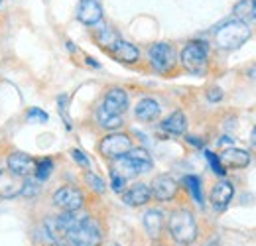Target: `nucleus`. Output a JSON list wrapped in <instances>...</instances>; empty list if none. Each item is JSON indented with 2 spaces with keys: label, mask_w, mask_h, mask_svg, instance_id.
<instances>
[{
  "label": "nucleus",
  "mask_w": 256,
  "mask_h": 246,
  "mask_svg": "<svg viewBox=\"0 0 256 246\" xmlns=\"http://www.w3.org/2000/svg\"><path fill=\"white\" fill-rule=\"evenodd\" d=\"M205 158H207V162H209V166H211V170L217 174V176H224V170L223 166H221V162H219V156L213 154V152H209V150H205Z\"/></svg>",
  "instance_id": "nucleus-28"
},
{
  "label": "nucleus",
  "mask_w": 256,
  "mask_h": 246,
  "mask_svg": "<svg viewBox=\"0 0 256 246\" xmlns=\"http://www.w3.org/2000/svg\"><path fill=\"white\" fill-rule=\"evenodd\" d=\"M54 172V160L52 158H44L40 162H36V170H34V176L40 184H44Z\"/></svg>",
  "instance_id": "nucleus-23"
},
{
  "label": "nucleus",
  "mask_w": 256,
  "mask_h": 246,
  "mask_svg": "<svg viewBox=\"0 0 256 246\" xmlns=\"http://www.w3.org/2000/svg\"><path fill=\"white\" fill-rule=\"evenodd\" d=\"M96 120H98V126H102L104 130H116V128L122 126V116L108 114V112H104L102 108L96 110Z\"/></svg>",
  "instance_id": "nucleus-22"
},
{
  "label": "nucleus",
  "mask_w": 256,
  "mask_h": 246,
  "mask_svg": "<svg viewBox=\"0 0 256 246\" xmlns=\"http://www.w3.org/2000/svg\"><path fill=\"white\" fill-rule=\"evenodd\" d=\"M184 185L188 187V191L192 193L193 201L197 205H203V193H201V180L197 176H186L184 178Z\"/></svg>",
  "instance_id": "nucleus-24"
},
{
  "label": "nucleus",
  "mask_w": 256,
  "mask_h": 246,
  "mask_svg": "<svg viewBox=\"0 0 256 246\" xmlns=\"http://www.w3.org/2000/svg\"><path fill=\"white\" fill-rule=\"evenodd\" d=\"M54 205L62 211H79L85 203V195L81 189L77 187H71V185H65V187H60L56 193H54Z\"/></svg>",
  "instance_id": "nucleus-7"
},
{
  "label": "nucleus",
  "mask_w": 256,
  "mask_h": 246,
  "mask_svg": "<svg viewBox=\"0 0 256 246\" xmlns=\"http://www.w3.org/2000/svg\"><path fill=\"white\" fill-rule=\"evenodd\" d=\"M126 158L132 162V166H134V170L138 172V176H140V174H148V172L154 168L152 158H150V154H148L144 148H132L126 154Z\"/></svg>",
  "instance_id": "nucleus-20"
},
{
  "label": "nucleus",
  "mask_w": 256,
  "mask_h": 246,
  "mask_svg": "<svg viewBox=\"0 0 256 246\" xmlns=\"http://www.w3.org/2000/svg\"><path fill=\"white\" fill-rule=\"evenodd\" d=\"M186 140H188L190 144H193V146H199V148H203V140L195 138V136H192V134H188V136H186Z\"/></svg>",
  "instance_id": "nucleus-33"
},
{
  "label": "nucleus",
  "mask_w": 256,
  "mask_h": 246,
  "mask_svg": "<svg viewBox=\"0 0 256 246\" xmlns=\"http://www.w3.org/2000/svg\"><path fill=\"white\" fill-rule=\"evenodd\" d=\"M180 62L184 65L186 71H190L192 75H205L209 69V48L205 42L193 40L190 42L182 54H180Z\"/></svg>",
  "instance_id": "nucleus-4"
},
{
  "label": "nucleus",
  "mask_w": 256,
  "mask_h": 246,
  "mask_svg": "<svg viewBox=\"0 0 256 246\" xmlns=\"http://www.w3.org/2000/svg\"><path fill=\"white\" fill-rule=\"evenodd\" d=\"M42 193V184L36 178H26V182L22 184V195L26 199H34Z\"/></svg>",
  "instance_id": "nucleus-26"
},
{
  "label": "nucleus",
  "mask_w": 256,
  "mask_h": 246,
  "mask_svg": "<svg viewBox=\"0 0 256 246\" xmlns=\"http://www.w3.org/2000/svg\"><path fill=\"white\" fill-rule=\"evenodd\" d=\"M234 20H240L244 24L256 22V0H238L232 8Z\"/></svg>",
  "instance_id": "nucleus-21"
},
{
  "label": "nucleus",
  "mask_w": 256,
  "mask_h": 246,
  "mask_svg": "<svg viewBox=\"0 0 256 246\" xmlns=\"http://www.w3.org/2000/svg\"><path fill=\"white\" fill-rule=\"evenodd\" d=\"M77 20L85 26H96L102 20V6L98 0H81L77 6Z\"/></svg>",
  "instance_id": "nucleus-11"
},
{
  "label": "nucleus",
  "mask_w": 256,
  "mask_h": 246,
  "mask_svg": "<svg viewBox=\"0 0 256 246\" xmlns=\"http://www.w3.org/2000/svg\"><path fill=\"white\" fill-rule=\"evenodd\" d=\"M98 108H102V110H104V112H108V114L122 116V112H126V110H128V94H126V91H124V89H118V87L108 89Z\"/></svg>",
  "instance_id": "nucleus-10"
},
{
  "label": "nucleus",
  "mask_w": 256,
  "mask_h": 246,
  "mask_svg": "<svg viewBox=\"0 0 256 246\" xmlns=\"http://www.w3.org/2000/svg\"><path fill=\"white\" fill-rule=\"evenodd\" d=\"M150 191H152V199L162 201V203H168V201H174L178 197L180 184L170 174H162V176L154 178V182L150 185Z\"/></svg>",
  "instance_id": "nucleus-8"
},
{
  "label": "nucleus",
  "mask_w": 256,
  "mask_h": 246,
  "mask_svg": "<svg viewBox=\"0 0 256 246\" xmlns=\"http://www.w3.org/2000/svg\"><path fill=\"white\" fill-rule=\"evenodd\" d=\"M252 144H254V146H256V128H254V130H252Z\"/></svg>",
  "instance_id": "nucleus-35"
},
{
  "label": "nucleus",
  "mask_w": 256,
  "mask_h": 246,
  "mask_svg": "<svg viewBox=\"0 0 256 246\" xmlns=\"http://www.w3.org/2000/svg\"><path fill=\"white\" fill-rule=\"evenodd\" d=\"M132 138L126 132H110L106 134L100 142H98V152L106 160H118L122 156H126L132 150Z\"/></svg>",
  "instance_id": "nucleus-5"
},
{
  "label": "nucleus",
  "mask_w": 256,
  "mask_h": 246,
  "mask_svg": "<svg viewBox=\"0 0 256 246\" xmlns=\"http://www.w3.org/2000/svg\"><path fill=\"white\" fill-rule=\"evenodd\" d=\"M85 62L89 63V65H93V67H98V63H96V62H93V60H91V58H87V60H85Z\"/></svg>",
  "instance_id": "nucleus-34"
},
{
  "label": "nucleus",
  "mask_w": 256,
  "mask_h": 246,
  "mask_svg": "<svg viewBox=\"0 0 256 246\" xmlns=\"http://www.w3.org/2000/svg\"><path fill=\"white\" fill-rule=\"evenodd\" d=\"M250 36H252V32H250L248 24H244L240 20H228L215 30V44L221 50L232 52V50H238L240 46H244Z\"/></svg>",
  "instance_id": "nucleus-2"
},
{
  "label": "nucleus",
  "mask_w": 256,
  "mask_h": 246,
  "mask_svg": "<svg viewBox=\"0 0 256 246\" xmlns=\"http://www.w3.org/2000/svg\"><path fill=\"white\" fill-rule=\"evenodd\" d=\"M22 180L10 174L6 168L0 170V197L2 199H16L22 195Z\"/></svg>",
  "instance_id": "nucleus-14"
},
{
  "label": "nucleus",
  "mask_w": 256,
  "mask_h": 246,
  "mask_svg": "<svg viewBox=\"0 0 256 246\" xmlns=\"http://www.w3.org/2000/svg\"><path fill=\"white\" fill-rule=\"evenodd\" d=\"M6 170L20 180L32 178L34 170H36V160L24 152H12L6 158Z\"/></svg>",
  "instance_id": "nucleus-9"
},
{
  "label": "nucleus",
  "mask_w": 256,
  "mask_h": 246,
  "mask_svg": "<svg viewBox=\"0 0 256 246\" xmlns=\"http://www.w3.org/2000/svg\"><path fill=\"white\" fill-rule=\"evenodd\" d=\"M142 222H144L146 232H148L152 238H158L162 234V230H164V224H166L164 211H162V209H148V211L144 213Z\"/></svg>",
  "instance_id": "nucleus-18"
},
{
  "label": "nucleus",
  "mask_w": 256,
  "mask_h": 246,
  "mask_svg": "<svg viewBox=\"0 0 256 246\" xmlns=\"http://www.w3.org/2000/svg\"><path fill=\"white\" fill-rule=\"evenodd\" d=\"M232 195H234V187L230 182H219V184L213 185V189H211V195H209V201H211V205L217 209V211H223L224 207L230 203V199H232Z\"/></svg>",
  "instance_id": "nucleus-16"
},
{
  "label": "nucleus",
  "mask_w": 256,
  "mask_h": 246,
  "mask_svg": "<svg viewBox=\"0 0 256 246\" xmlns=\"http://www.w3.org/2000/svg\"><path fill=\"white\" fill-rule=\"evenodd\" d=\"M162 130L168 132V134H176V136L186 134V130H188V116L182 110L172 112L166 120H162Z\"/></svg>",
  "instance_id": "nucleus-19"
},
{
  "label": "nucleus",
  "mask_w": 256,
  "mask_h": 246,
  "mask_svg": "<svg viewBox=\"0 0 256 246\" xmlns=\"http://www.w3.org/2000/svg\"><path fill=\"white\" fill-rule=\"evenodd\" d=\"M160 112H162L160 102H158L156 98H150V96L140 98L138 104H136V108H134L136 118L142 120V122H152V120H156V118L160 116Z\"/></svg>",
  "instance_id": "nucleus-17"
},
{
  "label": "nucleus",
  "mask_w": 256,
  "mask_h": 246,
  "mask_svg": "<svg viewBox=\"0 0 256 246\" xmlns=\"http://www.w3.org/2000/svg\"><path fill=\"white\" fill-rule=\"evenodd\" d=\"M223 98V91L219 87H209L207 89V100L209 102H219Z\"/></svg>",
  "instance_id": "nucleus-32"
},
{
  "label": "nucleus",
  "mask_w": 256,
  "mask_h": 246,
  "mask_svg": "<svg viewBox=\"0 0 256 246\" xmlns=\"http://www.w3.org/2000/svg\"><path fill=\"white\" fill-rule=\"evenodd\" d=\"M52 246H65V244H58V242H54V244H52Z\"/></svg>",
  "instance_id": "nucleus-36"
},
{
  "label": "nucleus",
  "mask_w": 256,
  "mask_h": 246,
  "mask_svg": "<svg viewBox=\"0 0 256 246\" xmlns=\"http://www.w3.org/2000/svg\"><path fill=\"white\" fill-rule=\"evenodd\" d=\"M71 156H73V160H75V162H77L81 168H89V166H91L89 158L83 154L81 150H77V148H75V150H71Z\"/></svg>",
  "instance_id": "nucleus-31"
},
{
  "label": "nucleus",
  "mask_w": 256,
  "mask_h": 246,
  "mask_svg": "<svg viewBox=\"0 0 256 246\" xmlns=\"http://www.w3.org/2000/svg\"><path fill=\"white\" fill-rule=\"evenodd\" d=\"M106 52H108L116 62L128 63V65H132V63H136L140 60V50H138L134 44L124 42V40H116Z\"/></svg>",
  "instance_id": "nucleus-12"
},
{
  "label": "nucleus",
  "mask_w": 256,
  "mask_h": 246,
  "mask_svg": "<svg viewBox=\"0 0 256 246\" xmlns=\"http://www.w3.org/2000/svg\"><path fill=\"white\" fill-rule=\"evenodd\" d=\"M28 118L32 120V122H48V112H44V110H40V108H30L28 110Z\"/></svg>",
  "instance_id": "nucleus-30"
},
{
  "label": "nucleus",
  "mask_w": 256,
  "mask_h": 246,
  "mask_svg": "<svg viewBox=\"0 0 256 246\" xmlns=\"http://www.w3.org/2000/svg\"><path fill=\"white\" fill-rule=\"evenodd\" d=\"M64 242L71 246H98L102 242V226L96 218L85 215L71 232H67Z\"/></svg>",
  "instance_id": "nucleus-3"
},
{
  "label": "nucleus",
  "mask_w": 256,
  "mask_h": 246,
  "mask_svg": "<svg viewBox=\"0 0 256 246\" xmlns=\"http://www.w3.org/2000/svg\"><path fill=\"white\" fill-rule=\"evenodd\" d=\"M219 162L223 168H230V170H242L250 164V154L246 150L240 148H226L219 156Z\"/></svg>",
  "instance_id": "nucleus-15"
},
{
  "label": "nucleus",
  "mask_w": 256,
  "mask_h": 246,
  "mask_svg": "<svg viewBox=\"0 0 256 246\" xmlns=\"http://www.w3.org/2000/svg\"><path fill=\"white\" fill-rule=\"evenodd\" d=\"M116 40H120V38L116 36V32L110 30V28H106V26H102V28L98 30V34H96V42H98L104 50H108Z\"/></svg>",
  "instance_id": "nucleus-25"
},
{
  "label": "nucleus",
  "mask_w": 256,
  "mask_h": 246,
  "mask_svg": "<svg viewBox=\"0 0 256 246\" xmlns=\"http://www.w3.org/2000/svg\"><path fill=\"white\" fill-rule=\"evenodd\" d=\"M148 60L150 65L158 71V73H170L176 62H178V56H176V50L172 44H166V42H158L154 46H150L148 50Z\"/></svg>",
  "instance_id": "nucleus-6"
},
{
  "label": "nucleus",
  "mask_w": 256,
  "mask_h": 246,
  "mask_svg": "<svg viewBox=\"0 0 256 246\" xmlns=\"http://www.w3.org/2000/svg\"><path fill=\"white\" fill-rule=\"evenodd\" d=\"M168 232L178 244H193L197 238V220L190 209H176L168 218Z\"/></svg>",
  "instance_id": "nucleus-1"
},
{
  "label": "nucleus",
  "mask_w": 256,
  "mask_h": 246,
  "mask_svg": "<svg viewBox=\"0 0 256 246\" xmlns=\"http://www.w3.org/2000/svg\"><path fill=\"white\" fill-rule=\"evenodd\" d=\"M0 4H2V0H0Z\"/></svg>",
  "instance_id": "nucleus-37"
},
{
  "label": "nucleus",
  "mask_w": 256,
  "mask_h": 246,
  "mask_svg": "<svg viewBox=\"0 0 256 246\" xmlns=\"http://www.w3.org/2000/svg\"><path fill=\"white\" fill-rule=\"evenodd\" d=\"M150 199H152V191H150V185L146 184H134L122 191V201L128 207H142L150 203Z\"/></svg>",
  "instance_id": "nucleus-13"
},
{
  "label": "nucleus",
  "mask_w": 256,
  "mask_h": 246,
  "mask_svg": "<svg viewBox=\"0 0 256 246\" xmlns=\"http://www.w3.org/2000/svg\"><path fill=\"white\" fill-rule=\"evenodd\" d=\"M110 187H112L116 193H122V191L126 189V180H124L120 174H116L114 170H110Z\"/></svg>",
  "instance_id": "nucleus-29"
},
{
  "label": "nucleus",
  "mask_w": 256,
  "mask_h": 246,
  "mask_svg": "<svg viewBox=\"0 0 256 246\" xmlns=\"http://www.w3.org/2000/svg\"><path fill=\"white\" fill-rule=\"evenodd\" d=\"M85 182H87V185H89L95 193H104V189H106L104 180H102L100 176L93 174V172H87V174H85Z\"/></svg>",
  "instance_id": "nucleus-27"
}]
</instances>
